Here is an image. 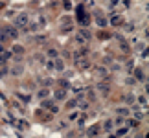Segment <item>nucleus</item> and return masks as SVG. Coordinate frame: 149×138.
<instances>
[{
  "instance_id": "1",
  "label": "nucleus",
  "mask_w": 149,
  "mask_h": 138,
  "mask_svg": "<svg viewBox=\"0 0 149 138\" xmlns=\"http://www.w3.org/2000/svg\"><path fill=\"white\" fill-rule=\"evenodd\" d=\"M4 30V33L8 35V39H17L19 37V31L15 30V28H11V26H6V28H2Z\"/></svg>"
},
{
  "instance_id": "2",
  "label": "nucleus",
  "mask_w": 149,
  "mask_h": 138,
  "mask_svg": "<svg viewBox=\"0 0 149 138\" xmlns=\"http://www.w3.org/2000/svg\"><path fill=\"white\" fill-rule=\"evenodd\" d=\"M15 24H17V26H20V28H26V24H28V15H24V13L17 15Z\"/></svg>"
},
{
  "instance_id": "3",
  "label": "nucleus",
  "mask_w": 149,
  "mask_h": 138,
  "mask_svg": "<svg viewBox=\"0 0 149 138\" xmlns=\"http://www.w3.org/2000/svg\"><path fill=\"white\" fill-rule=\"evenodd\" d=\"M77 19H79V22H81L83 26H88V22H90V17H88L87 13H83L81 9H79V15H77Z\"/></svg>"
},
{
  "instance_id": "4",
  "label": "nucleus",
  "mask_w": 149,
  "mask_h": 138,
  "mask_svg": "<svg viewBox=\"0 0 149 138\" xmlns=\"http://www.w3.org/2000/svg\"><path fill=\"white\" fill-rule=\"evenodd\" d=\"M41 105L44 109H48V111H52V112H57V105H54V101H50V100H44Z\"/></svg>"
},
{
  "instance_id": "5",
  "label": "nucleus",
  "mask_w": 149,
  "mask_h": 138,
  "mask_svg": "<svg viewBox=\"0 0 149 138\" xmlns=\"http://www.w3.org/2000/svg\"><path fill=\"white\" fill-rule=\"evenodd\" d=\"M54 98H55V100H65V98H66V90L65 89H55V92H54Z\"/></svg>"
},
{
  "instance_id": "6",
  "label": "nucleus",
  "mask_w": 149,
  "mask_h": 138,
  "mask_svg": "<svg viewBox=\"0 0 149 138\" xmlns=\"http://www.w3.org/2000/svg\"><path fill=\"white\" fill-rule=\"evenodd\" d=\"M98 133H100V125H92V127L88 129V136H90V138L98 136Z\"/></svg>"
},
{
  "instance_id": "7",
  "label": "nucleus",
  "mask_w": 149,
  "mask_h": 138,
  "mask_svg": "<svg viewBox=\"0 0 149 138\" xmlns=\"http://www.w3.org/2000/svg\"><path fill=\"white\" fill-rule=\"evenodd\" d=\"M52 65H54V68H57V70H63V68H65L63 61H61V59H57V57H55V63H52Z\"/></svg>"
},
{
  "instance_id": "8",
  "label": "nucleus",
  "mask_w": 149,
  "mask_h": 138,
  "mask_svg": "<svg viewBox=\"0 0 149 138\" xmlns=\"http://www.w3.org/2000/svg\"><path fill=\"white\" fill-rule=\"evenodd\" d=\"M134 74H136V79H140V81H144V79H146L144 72H142V68H136V70H134Z\"/></svg>"
},
{
  "instance_id": "9",
  "label": "nucleus",
  "mask_w": 149,
  "mask_h": 138,
  "mask_svg": "<svg viewBox=\"0 0 149 138\" xmlns=\"http://www.w3.org/2000/svg\"><path fill=\"white\" fill-rule=\"evenodd\" d=\"M13 54L22 55V54H24V48H22V46H13Z\"/></svg>"
},
{
  "instance_id": "10",
  "label": "nucleus",
  "mask_w": 149,
  "mask_h": 138,
  "mask_svg": "<svg viewBox=\"0 0 149 138\" xmlns=\"http://www.w3.org/2000/svg\"><path fill=\"white\" fill-rule=\"evenodd\" d=\"M11 74H13V76H20V74H22V66H15V68H11Z\"/></svg>"
},
{
  "instance_id": "11",
  "label": "nucleus",
  "mask_w": 149,
  "mask_h": 138,
  "mask_svg": "<svg viewBox=\"0 0 149 138\" xmlns=\"http://www.w3.org/2000/svg\"><path fill=\"white\" fill-rule=\"evenodd\" d=\"M96 22H98V24H100L101 28H105V26H107V20L103 19V17H98V19H96Z\"/></svg>"
},
{
  "instance_id": "12",
  "label": "nucleus",
  "mask_w": 149,
  "mask_h": 138,
  "mask_svg": "<svg viewBox=\"0 0 149 138\" xmlns=\"http://www.w3.org/2000/svg\"><path fill=\"white\" fill-rule=\"evenodd\" d=\"M103 127H105V131H111V129H112V120H107Z\"/></svg>"
},
{
  "instance_id": "13",
  "label": "nucleus",
  "mask_w": 149,
  "mask_h": 138,
  "mask_svg": "<svg viewBox=\"0 0 149 138\" xmlns=\"http://www.w3.org/2000/svg\"><path fill=\"white\" fill-rule=\"evenodd\" d=\"M76 105H77V100H70V101L66 103V107H68V109H74Z\"/></svg>"
},
{
  "instance_id": "14",
  "label": "nucleus",
  "mask_w": 149,
  "mask_h": 138,
  "mask_svg": "<svg viewBox=\"0 0 149 138\" xmlns=\"http://www.w3.org/2000/svg\"><path fill=\"white\" fill-rule=\"evenodd\" d=\"M120 17H111V24H120Z\"/></svg>"
},
{
  "instance_id": "15",
  "label": "nucleus",
  "mask_w": 149,
  "mask_h": 138,
  "mask_svg": "<svg viewBox=\"0 0 149 138\" xmlns=\"http://www.w3.org/2000/svg\"><path fill=\"white\" fill-rule=\"evenodd\" d=\"M138 101H140V103H142V105H144V107L147 105V98H146V96H142V98H138Z\"/></svg>"
},
{
  "instance_id": "16",
  "label": "nucleus",
  "mask_w": 149,
  "mask_h": 138,
  "mask_svg": "<svg viewBox=\"0 0 149 138\" xmlns=\"http://www.w3.org/2000/svg\"><path fill=\"white\" fill-rule=\"evenodd\" d=\"M48 96V90H39V98H46Z\"/></svg>"
},
{
  "instance_id": "17",
  "label": "nucleus",
  "mask_w": 149,
  "mask_h": 138,
  "mask_svg": "<svg viewBox=\"0 0 149 138\" xmlns=\"http://www.w3.org/2000/svg\"><path fill=\"white\" fill-rule=\"evenodd\" d=\"M6 57H9V54H4V55H0V65H4V63H6Z\"/></svg>"
},
{
  "instance_id": "18",
  "label": "nucleus",
  "mask_w": 149,
  "mask_h": 138,
  "mask_svg": "<svg viewBox=\"0 0 149 138\" xmlns=\"http://www.w3.org/2000/svg\"><path fill=\"white\" fill-rule=\"evenodd\" d=\"M48 55H50V57H57V50H54V48H52V50L48 52Z\"/></svg>"
},
{
  "instance_id": "19",
  "label": "nucleus",
  "mask_w": 149,
  "mask_h": 138,
  "mask_svg": "<svg viewBox=\"0 0 149 138\" xmlns=\"http://www.w3.org/2000/svg\"><path fill=\"white\" fill-rule=\"evenodd\" d=\"M125 133H127V129H125V127H123V129H120V131H118V135H116V136H123Z\"/></svg>"
},
{
  "instance_id": "20",
  "label": "nucleus",
  "mask_w": 149,
  "mask_h": 138,
  "mask_svg": "<svg viewBox=\"0 0 149 138\" xmlns=\"http://www.w3.org/2000/svg\"><path fill=\"white\" fill-rule=\"evenodd\" d=\"M125 101H127V103H133L134 98H133V96H127V98H125Z\"/></svg>"
},
{
  "instance_id": "21",
  "label": "nucleus",
  "mask_w": 149,
  "mask_h": 138,
  "mask_svg": "<svg viewBox=\"0 0 149 138\" xmlns=\"http://www.w3.org/2000/svg\"><path fill=\"white\" fill-rule=\"evenodd\" d=\"M59 85H61V87H68V81H65V79H61V81H59Z\"/></svg>"
},
{
  "instance_id": "22",
  "label": "nucleus",
  "mask_w": 149,
  "mask_h": 138,
  "mask_svg": "<svg viewBox=\"0 0 149 138\" xmlns=\"http://www.w3.org/2000/svg\"><path fill=\"white\" fill-rule=\"evenodd\" d=\"M6 74H8V70H6V68H2V70H0V77H4Z\"/></svg>"
},
{
  "instance_id": "23",
  "label": "nucleus",
  "mask_w": 149,
  "mask_h": 138,
  "mask_svg": "<svg viewBox=\"0 0 149 138\" xmlns=\"http://www.w3.org/2000/svg\"><path fill=\"white\" fill-rule=\"evenodd\" d=\"M118 2H120V0H111V4H112V6H116Z\"/></svg>"
},
{
  "instance_id": "24",
  "label": "nucleus",
  "mask_w": 149,
  "mask_h": 138,
  "mask_svg": "<svg viewBox=\"0 0 149 138\" xmlns=\"http://www.w3.org/2000/svg\"><path fill=\"white\" fill-rule=\"evenodd\" d=\"M0 52H4V44L2 43H0Z\"/></svg>"
},
{
  "instance_id": "25",
  "label": "nucleus",
  "mask_w": 149,
  "mask_h": 138,
  "mask_svg": "<svg viewBox=\"0 0 149 138\" xmlns=\"http://www.w3.org/2000/svg\"><path fill=\"white\" fill-rule=\"evenodd\" d=\"M109 138H118V136H114V135H111V136H109Z\"/></svg>"
},
{
  "instance_id": "26",
  "label": "nucleus",
  "mask_w": 149,
  "mask_h": 138,
  "mask_svg": "<svg viewBox=\"0 0 149 138\" xmlns=\"http://www.w3.org/2000/svg\"><path fill=\"white\" fill-rule=\"evenodd\" d=\"M2 8H4V4H2V2H0V9H2Z\"/></svg>"
}]
</instances>
